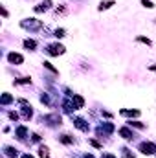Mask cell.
Listing matches in <instances>:
<instances>
[{
	"mask_svg": "<svg viewBox=\"0 0 156 158\" xmlns=\"http://www.w3.org/2000/svg\"><path fill=\"white\" fill-rule=\"evenodd\" d=\"M119 134H121L125 140H132V138H134V136H132V132H130L129 129H119Z\"/></svg>",
	"mask_w": 156,
	"mask_h": 158,
	"instance_id": "10",
	"label": "cell"
},
{
	"mask_svg": "<svg viewBox=\"0 0 156 158\" xmlns=\"http://www.w3.org/2000/svg\"><path fill=\"white\" fill-rule=\"evenodd\" d=\"M50 6H52V0H44V2H40L39 6H35V11H37V13L46 11V9H50Z\"/></svg>",
	"mask_w": 156,
	"mask_h": 158,
	"instance_id": "5",
	"label": "cell"
},
{
	"mask_svg": "<svg viewBox=\"0 0 156 158\" xmlns=\"http://www.w3.org/2000/svg\"><path fill=\"white\" fill-rule=\"evenodd\" d=\"M8 61H9V63H13V64H15V63H17V64H20L22 61H24V57L13 52V53H9V55H8Z\"/></svg>",
	"mask_w": 156,
	"mask_h": 158,
	"instance_id": "6",
	"label": "cell"
},
{
	"mask_svg": "<svg viewBox=\"0 0 156 158\" xmlns=\"http://www.w3.org/2000/svg\"><path fill=\"white\" fill-rule=\"evenodd\" d=\"M26 132H28V129H26V127H18V129H17V136H18L20 140H24Z\"/></svg>",
	"mask_w": 156,
	"mask_h": 158,
	"instance_id": "11",
	"label": "cell"
},
{
	"mask_svg": "<svg viewBox=\"0 0 156 158\" xmlns=\"http://www.w3.org/2000/svg\"><path fill=\"white\" fill-rule=\"evenodd\" d=\"M20 26H22V28H26V30L35 31V30H40V28H42V22L37 20V18H26V20H22V22H20Z\"/></svg>",
	"mask_w": 156,
	"mask_h": 158,
	"instance_id": "1",
	"label": "cell"
},
{
	"mask_svg": "<svg viewBox=\"0 0 156 158\" xmlns=\"http://www.w3.org/2000/svg\"><path fill=\"white\" fill-rule=\"evenodd\" d=\"M101 158H116V156H114V154H108V153H103Z\"/></svg>",
	"mask_w": 156,
	"mask_h": 158,
	"instance_id": "26",
	"label": "cell"
},
{
	"mask_svg": "<svg viewBox=\"0 0 156 158\" xmlns=\"http://www.w3.org/2000/svg\"><path fill=\"white\" fill-rule=\"evenodd\" d=\"M17 153H18L17 149H13V147H6V154H8V156L15 158V156H17Z\"/></svg>",
	"mask_w": 156,
	"mask_h": 158,
	"instance_id": "17",
	"label": "cell"
},
{
	"mask_svg": "<svg viewBox=\"0 0 156 158\" xmlns=\"http://www.w3.org/2000/svg\"><path fill=\"white\" fill-rule=\"evenodd\" d=\"M84 158H94V156H92V154H86V156H84Z\"/></svg>",
	"mask_w": 156,
	"mask_h": 158,
	"instance_id": "28",
	"label": "cell"
},
{
	"mask_svg": "<svg viewBox=\"0 0 156 158\" xmlns=\"http://www.w3.org/2000/svg\"><path fill=\"white\" fill-rule=\"evenodd\" d=\"M140 151L143 154H154L156 153V145L151 143V142H143V143H140Z\"/></svg>",
	"mask_w": 156,
	"mask_h": 158,
	"instance_id": "2",
	"label": "cell"
},
{
	"mask_svg": "<svg viewBox=\"0 0 156 158\" xmlns=\"http://www.w3.org/2000/svg\"><path fill=\"white\" fill-rule=\"evenodd\" d=\"M142 4H143L145 8H149V9H151V8H154V6H152V2H149V0H142Z\"/></svg>",
	"mask_w": 156,
	"mask_h": 158,
	"instance_id": "21",
	"label": "cell"
},
{
	"mask_svg": "<svg viewBox=\"0 0 156 158\" xmlns=\"http://www.w3.org/2000/svg\"><path fill=\"white\" fill-rule=\"evenodd\" d=\"M26 83H30V79H28V77H22V79H18V81H17V85H26Z\"/></svg>",
	"mask_w": 156,
	"mask_h": 158,
	"instance_id": "22",
	"label": "cell"
},
{
	"mask_svg": "<svg viewBox=\"0 0 156 158\" xmlns=\"http://www.w3.org/2000/svg\"><path fill=\"white\" fill-rule=\"evenodd\" d=\"M61 142H62V143H72L74 140L68 136V134H62V136H61Z\"/></svg>",
	"mask_w": 156,
	"mask_h": 158,
	"instance_id": "20",
	"label": "cell"
},
{
	"mask_svg": "<svg viewBox=\"0 0 156 158\" xmlns=\"http://www.w3.org/2000/svg\"><path fill=\"white\" fill-rule=\"evenodd\" d=\"M24 46H26L28 50H33V48L37 46V42H35V40H30V39H28V40H24Z\"/></svg>",
	"mask_w": 156,
	"mask_h": 158,
	"instance_id": "16",
	"label": "cell"
},
{
	"mask_svg": "<svg viewBox=\"0 0 156 158\" xmlns=\"http://www.w3.org/2000/svg\"><path fill=\"white\" fill-rule=\"evenodd\" d=\"M46 121H52L50 125H61V116H57V114H52V116H46L44 118Z\"/></svg>",
	"mask_w": 156,
	"mask_h": 158,
	"instance_id": "7",
	"label": "cell"
},
{
	"mask_svg": "<svg viewBox=\"0 0 156 158\" xmlns=\"http://www.w3.org/2000/svg\"><path fill=\"white\" fill-rule=\"evenodd\" d=\"M22 158H33L31 154H24V156H22Z\"/></svg>",
	"mask_w": 156,
	"mask_h": 158,
	"instance_id": "27",
	"label": "cell"
},
{
	"mask_svg": "<svg viewBox=\"0 0 156 158\" xmlns=\"http://www.w3.org/2000/svg\"><path fill=\"white\" fill-rule=\"evenodd\" d=\"M110 6H114V2H112V0H105V2H101V4H99V9L103 11V9H108Z\"/></svg>",
	"mask_w": 156,
	"mask_h": 158,
	"instance_id": "13",
	"label": "cell"
},
{
	"mask_svg": "<svg viewBox=\"0 0 156 158\" xmlns=\"http://www.w3.org/2000/svg\"><path fill=\"white\" fill-rule=\"evenodd\" d=\"M40 101H42V103H46V105L50 103V99H48V96H40Z\"/></svg>",
	"mask_w": 156,
	"mask_h": 158,
	"instance_id": "25",
	"label": "cell"
},
{
	"mask_svg": "<svg viewBox=\"0 0 156 158\" xmlns=\"http://www.w3.org/2000/svg\"><path fill=\"white\" fill-rule=\"evenodd\" d=\"M121 114L123 116H138L140 110H121Z\"/></svg>",
	"mask_w": 156,
	"mask_h": 158,
	"instance_id": "15",
	"label": "cell"
},
{
	"mask_svg": "<svg viewBox=\"0 0 156 158\" xmlns=\"http://www.w3.org/2000/svg\"><path fill=\"white\" fill-rule=\"evenodd\" d=\"M0 101H2V105H8V103H11V101H13V98H11L9 94H4Z\"/></svg>",
	"mask_w": 156,
	"mask_h": 158,
	"instance_id": "18",
	"label": "cell"
},
{
	"mask_svg": "<svg viewBox=\"0 0 156 158\" xmlns=\"http://www.w3.org/2000/svg\"><path fill=\"white\" fill-rule=\"evenodd\" d=\"M101 131H105V132H112V131H114V125H112V123H105V125L101 127Z\"/></svg>",
	"mask_w": 156,
	"mask_h": 158,
	"instance_id": "19",
	"label": "cell"
},
{
	"mask_svg": "<svg viewBox=\"0 0 156 158\" xmlns=\"http://www.w3.org/2000/svg\"><path fill=\"white\" fill-rule=\"evenodd\" d=\"M39 154H40V158H50V154H48V147H44V145H42V147L39 149Z\"/></svg>",
	"mask_w": 156,
	"mask_h": 158,
	"instance_id": "14",
	"label": "cell"
},
{
	"mask_svg": "<svg viewBox=\"0 0 156 158\" xmlns=\"http://www.w3.org/2000/svg\"><path fill=\"white\" fill-rule=\"evenodd\" d=\"M130 125H134L138 129H143V123H140V121H130Z\"/></svg>",
	"mask_w": 156,
	"mask_h": 158,
	"instance_id": "23",
	"label": "cell"
},
{
	"mask_svg": "<svg viewBox=\"0 0 156 158\" xmlns=\"http://www.w3.org/2000/svg\"><path fill=\"white\" fill-rule=\"evenodd\" d=\"M74 125H75L79 131H83V132L88 131V123H86L84 120H81V118H75V120H74Z\"/></svg>",
	"mask_w": 156,
	"mask_h": 158,
	"instance_id": "4",
	"label": "cell"
},
{
	"mask_svg": "<svg viewBox=\"0 0 156 158\" xmlns=\"http://www.w3.org/2000/svg\"><path fill=\"white\" fill-rule=\"evenodd\" d=\"M48 53L50 55H62L64 53V46H62V44H50V46H48Z\"/></svg>",
	"mask_w": 156,
	"mask_h": 158,
	"instance_id": "3",
	"label": "cell"
},
{
	"mask_svg": "<svg viewBox=\"0 0 156 158\" xmlns=\"http://www.w3.org/2000/svg\"><path fill=\"white\" fill-rule=\"evenodd\" d=\"M55 37H64V30H55Z\"/></svg>",
	"mask_w": 156,
	"mask_h": 158,
	"instance_id": "24",
	"label": "cell"
},
{
	"mask_svg": "<svg viewBox=\"0 0 156 158\" xmlns=\"http://www.w3.org/2000/svg\"><path fill=\"white\" fill-rule=\"evenodd\" d=\"M62 107H64V110H66V112H72V110H75V108H77V107L74 105V101H68V99H66V101L62 103Z\"/></svg>",
	"mask_w": 156,
	"mask_h": 158,
	"instance_id": "9",
	"label": "cell"
},
{
	"mask_svg": "<svg viewBox=\"0 0 156 158\" xmlns=\"http://www.w3.org/2000/svg\"><path fill=\"white\" fill-rule=\"evenodd\" d=\"M22 116H24V120H30L31 118V107H24V108H22Z\"/></svg>",
	"mask_w": 156,
	"mask_h": 158,
	"instance_id": "12",
	"label": "cell"
},
{
	"mask_svg": "<svg viewBox=\"0 0 156 158\" xmlns=\"http://www.w3.org/2000/svg\"><path fill=\"white\" fill-rule=\"evenodd\" d=\"M72 101H74V105H75L77 108H81V107L84 105V99H83L81 96H77V94H74V96H72Z\"/></svg>",
	"mask_w": 156,
	"mask_h": 158,
	"instance_id": "8",
	"label": "cell"
}]
</instances>
